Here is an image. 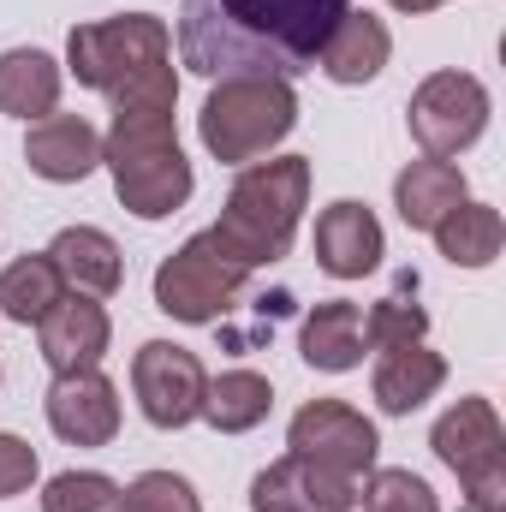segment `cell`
I'll return each instance as SVG.
<instances>
[{"label":"cell","mask_w":506,"mask_h":512,"mask_svg":"<svg viewBox=\"0 0 506 512\" xmlns=\"http://www.w3.org/2000/svg\"><path fill=\"white\" fill-rule=\"evenodd\" d=\"M352 0H185L179 60L197 78H298L316 72Z\"/></svg>","instance_id":"cell-1"},{"label":"cell","mask_w":506,"mask_h":512,"mask_svg":"<svg viewBox=\"0 0 506 512\" xmlns=\"http://www.w3.org/2000/svg\"><path fill=\"white\" fill-rule=\"evenodd\" d=\"M179 78H155L114 102V126L102 137V167L114 173V197L137 221H167L191 203V161L173 131Z\"/></svg>","instance_id":"cell-2"},{"label":"cell","mask_w":506,"mask_h":512,"mask_svg":"<svg viewBox=\"0 0 506 512\" xmlns=\"http://www.w3.org/2000/svg\"><path fill=\"white\" fill-rule=\"evenodd\" d=\"M310 179L316 167L304 155H280V161H251L233 191H227V209L221 221L209 227L215 245L233 256L239 268H262V262H280L298 239V221L310 209Z\"/></svg>","instance_id":"cell-3"},{"label":"cell","mask_w":506,"mask_h":512,"mask_svg":"<svg viewBox=\"0 0 506 512\" xmlns=\"http://www.w3.org/2000/svg\"><path fill=\"white\" fill-rule=\"evenodd\" d=\"M66 66L84 90H102L108 102H120L131 90L155 84V78H173V30L149 12L78 24L66 36Z\"/></svg>","instance_id":"cell-4"},{"label":"cell","mask_w":506,"mask_h":512,"mask_svg":"<svg viewBox=\"0 0 506 512\" xmlns=\"http://www.w3.org/2000/svg\"><path fill=\"white\" fill-rule=\"evenodd\" d=\"M292 126H298V96L286 78H215V90L197 114L203 149L227 167H251Z\"/></svg>","instance_id":"cell-5"},{"label":"cell","mask_w":506,"mask_h":512,"mask_svg":"<svg viewBox=\"0 0 506 512\" xmlns=\"http://www.w3.org/2000/svg\"><path fill=\"white\" fill-rule=\"evenodd\" d=\"M429 447L471 495V512H506V429L489 399H459L441 411Z\"/></svg>","instance_id":"cell-6"},{"label":"cell","mask_w":506,"mask_h":512,"mask_svg":"<svg viewBox=\"0 0 506 512\" xmlns=\"http://www.w3.org/2000/svg\"><path fill=\"white\" fill-rule=\"evenodd\" d=\"M245 280H251V268H239L221 251L215 233H197L155 268V310L203 328V322H221V310L245 292Z\"/></svg>","instance_id":"cell-7"},{"label":"cell","mask_w":506,"mask_h":512,"mask_svg":"<svg viewBox=\"0 0 506 512\" xmlns=\"http://www.w3.org/2000/svg\"><path fill=\"white\" fill-rule=\"evenodd\" d=\"M405 120H411V137H417L423 155L453 161V155H465V149L489 131V90H483V78L453 72V66H447V72H429V78L411 90Z\"/></svg>","instance_id":"cell-8"},{"label":"cell","mask_w":506,"mask_h":512,"mask_svg":"<svg viewBox=\"0 0 506 512\" xmlns=\"http://www.w3.org/2000/svg\"><path fill=\"white\" fill-rule=\"evenodd\" d=\"M286 447H292L298 459L322 465V471L364 477V471H376L381 435H376V423H370L358 405H346V399H310V405L292 417Z\"/></svg>","instance_id":"cell-9"},{"label":"cell","mask_w":506,"mask_h":512,"mask_svg":"<svg viewBox=\"0 0 506 512\" xmlns=\"http://www.w3.org/2000/svg\"><path fill=\"white\" fill-rule=\"evenodd\" d=\"M203 358L173 346V340H143L137 358H131V393H137V411L155 423V429H185L197 423L203 411Z\"/></svg>","instance_id":"cell-10"},{"label":"cell","mask_w":506,"mask_h":512,"mask_svg":"<svg viewBox=\"0 0 506 512\" xmlns=\"http://www.w3.org/2000/svg\"><path fill=\"white\" fill-rule=\"evenodd\" d=\"M48 429L66 447H108L120 435V387L108 382L102 370H78V376H54L48 399Z\"/></svg>","instance_id":"cell-11"},{"label":"cell","mask_w":506,"mask_h":512,"mask_svg":"<svg viewBox=\"0 0 506 512\" xmlns=\"http://www.w3.org/2000/svg\"><path fill=\"white\" fill-rule=\"evenodd\" d=\"M36 346H42V364L54 376H78V370H96L114 346V322L96 298L84 292H66L42 322H36Z\"/></svg>","instance_id":"cell-12"},{"label":"cell","mask_w":506,"mask_h":512,"mask_svg":"<svg viewBox=\"0 0 506 512\" xmlns=\"http://www.w3.org/2000/svg\"><path fill=\"white\" fill-rule=\"evenodd\" d=\"M358 489H364L358 477H340V471H322V465L286 453L280 465L256 471L251 512H352Z\"/></svg>","instance_id":"cell-13"},{"label":"cell","mask_w":506,"mask_h":512,"mask_svg":"<svg viewBox=\"0 0 506 512\" xmlns=\"http://www.w3.org/2000/svg\"><path fill=\"white\" fill-rule=\"evenodd\" d=\"M381 256H387V239H381V221L370 203L340 197V203H328L316 215V262H322V274L364 280V274L381 268Z\"/></svg>","instance_id":"cell-14"},{"label":"cell","mask_w":506,"mask_h":512,"mask_svg":"<svg viewBox=\"0 0 506 512\" xmlns=\"http://www.w3.org/2000/svg\"><path fill=\"white\" fill-rule=\"evenodd\" d=\"M24 161L36 179L48 185H78L102 167V131L90 126L84 114H48V120H30L24 137Z\"/></svg>","instance_id":"cell-15"},{"label":"cell","mask_w":506,"mask_h":512,"mask_svg":"<svg viewBox=\"0 0 506 512\" xmlns=\"http://www.w3.org/2000/svg\"><path fill=\"white\" fill-rule=\"evenodd\" d=\"M447 382V358L429 352L423 340H405V346H381L376 370H370V393L387 417H411L417 405H429Z\"/></svg>","instance_id":"cell-16"},{"label":"cell","mask_w":506,"mask_h":512,"mask_svg":"<svg viewBox=\"0 0 506 512\" xmlns=\"http://www.w3.org/2000/svg\"><path fill=\"white\" fill-rule=\"evenodd\" d=\"M298 352L310 370H328V376H346L364 364V310L352 298H328L304 316L298 328Z\"/></svg>","instance_id":"cell-17"},{"label":"cell","mask_w":506,"mask_h":512,"mask_svg":"<svg viewBox=\"0 0 506 512\" xmlns=\"http://www.w3.org/2000/svg\"><path fill=\"white\" fill-rule=\"evenodd\" d=\"M48 262H54L60 280H66L72 292H84V298H108V292H120V280H126V256H120V245H114L102 227H66V233H54Z\"/></svg>","instance_id":"cell-18"},{"label":"cell","mask_w":506,"mask_h":512,"mask_svg":"<svg viewBox=\"0 0 506 512\" xmlns=\"http://www.w3.org/2000/svg\"><path fill=\"white\" fill-rule=\"evenodd\" d=\"M60 84H66V72L54 54H42V48H6L0 54V114H12L24 126L48 120V114H60Z\"/></svg>","instance_id":"cell-19"},{"label":"cell","mask_w":506,"mask_h":512,"mask_svg":"<svg viewBox=\"0 0 506 512\" xmlns=\"http://www.w3.org/2000/svg\"><path fill=\"white\" fill-rule=\"evenodd\" d=\"M459 203H465V173H459L453 161L423 155V161H411V167L393 179V209H399V221H405L411 233H435L441 215L459 209Z\"/></svg>","instance_id":"cell-20"},{"label":"cell","mask_w":506,"mask_h":512,"mask_svg":"<svg viewBox=\"0 0 506 512\" xmlns=\"http://www.w3.org/2000/svg\"><path fill=\"white\" fill-rule=\"evenodd\" d=\"M387 54H393V36H387V24H381L376 12H346L340 24H334V36H328V48H322V72L334 78V84H370L381 78V66H387Z\"/></svg>","instance_id":"cell-21"},{"label":"cell","mask_w":506,"mask_h":512,"mask_svg":"<svg viewBox=\"0 0 506 512\" xmlns=\"http://www.w3.org/2000/svg\"><path fill=\"white\" fill-rule=\"evenodd\" d=\"M506 245V227H501V209L495 203H459V209H447L441 215V227H435V251L447 256L453 268H489Z\"/></svg>","instance_id":"cell-22"},{"label":"cell","mask_w":506,"mask_h":512,"mask_svg":"<svg viewBox=\"0 0 506 512\" xmlns=\"http://www.w3.org/2000/svg\"><path fill=\"white\" fill-rule=\"evenodd\" d=\"M268 411H274L268 376H256V370H227V376H215V382L203 387V411H197V417H203L215 435H251Z\"/></svg>","instance_id":"cell-23"},{"label":"cell","mask_w":506,"mask_h":512,"mask_svg":"<svg viewBox=\"0 0 506 512\" xmlns=\"http://www.w3.org/2000/svg\"><path fill=\"white\" fill-rule=\"evenodd\" d=\"M60 298H66V280H60V268L48 262V251L12 256V262L0 268V316H6V322L36 328Z\"/></svg>","instance_id":"cell-24"},{"label":"cell","mask_w":506,"mask_h":512,"mask_svg":"<svg viewBox=\"0 0 506 512\" xmlns=\"http://www.w3.org/2000/svg\"><path fill=\"white\" fill-rule=\"evenodd\" d=\"M42 512H126V489L102 471H60L42 489Z\"/></svg>","instance_id":"cell-25"},{"label":"cell","mask_w":506,"mask_h":512,"mask_svg":"<svg viewBox=\"0 0 506 512\" xmlns=\"http://www.w3.org/2000/svg\"><path fill=\"white\" fill-rule=\"evenodd\" d=\"M405 292H417V280L405 274L399 280V292L393 298H381V304H370V316H364V346H405V340H423L429 334V310L423 304H411Z\"/></svg>","instance_id":"cell-26"},{"label":"cell","mask_w":506,"mask_h":512,"mask_svg":"<svg viewBox=\"0 0 506 512\" xmlns=\"http://www.w3.org/2000/svg\"><path fill=\"white\" fill-rule=\"evenodd\" d=\"M358 501H364V512H441L435 489L417 471H370Z\"/></svg>","instance_id":"cell-27"},{"label":"cell","mask_w":506,"mask_h":512,"mask_svg":"<svg viewBox=\"0 0 506 512\" xmlns=\"http://www.w3.org/2000/svg\"><path fill=\"white\" fill-rule=\"evenodd\" d=\"M126 512H203V501H197V489L185 477L143 471V477H131V489H126Z\"/></svg>","instance_id":"cell-28"},{"label":"cell","mask_w":506,"mask_h":512,"mask_svg":"<svg viewBox=\"0 0 506 512\" xmlns=\"http://www.w3.org/2000/svg\"><path fill=\"white\" fill-rule=\"evenodd\" d=\"M30 483H36V447L18 435H0V501L24 495Z\"/></svg>","instance_id":"cell-29"},{"label":"cell","mask_w":506,"mask_h":512,"mask_svg":"<svg viewBox=\"0 0 506 512\" xmlns=\"http://www.w3.org/2000/svg\"><path fill=\"white\" fill-rule=\"evenodd\" d=\"M387 6H393V12H411V18H417V12H435L441 0H387Z\"/></svg>","instance_id":"cell-30"}]
</instances>
